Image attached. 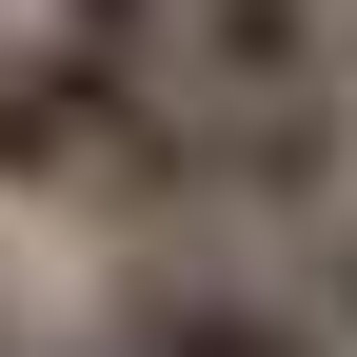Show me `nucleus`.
<instances>
[{"instance_id": "nucleus-2", "label": "nucleus", "mask_w": 357, "mask_h": 357, "mask_svg": "<svg viewBox=\"0 0 357 357\" xmlns=\"http://www.w3.org/2000/svg\"><path fill=\"white\" fill-rule=\"evenodd\" d=\"M258 258H278V278L318 298V337L357 357V199H337V218H298V238H258Z\"/></svg>"}, {"instance_id": "nucleus-1", "label": "nucleus", "mask_w": 357, "mask_h": 357, "mask_svg": "<svg viewBox=\"0 0 357 357\" xmlns=\"http://www.w3.org/2000/svg\"><path fill=\"white\" fill-rule=\"evenodd\" d=\"M100 357H337V337H318V298H298L258 238H119Z\"/></svg>"}, {"instance_id": "nucleus-3", "label": "nucleus", "mask_w": 357, "mask_h": 357, "mask_svg": "<svg viewBox=\"0 0 357 357\" xmlns=\"http://www.w3.org/2000/svg\"><path fill=\"white\" fill-rule=\"evenodd\" d=\"M0 357H100V337H0Z\"/></svg>"}, {"instance_id": "nucleus-4", "label": "nucleus", "mask_w": 357, "mask_h": 357, "mask_svg": "<svg viewBox=\"0 0 357 357\" xmlns=\"http://www.w3.org/2000/svg\"><path fill=\"white\" fill-rule=\"evenodd\" d=\"M337 79H357V60H337Z\"/></svg>"}]
</instances>
